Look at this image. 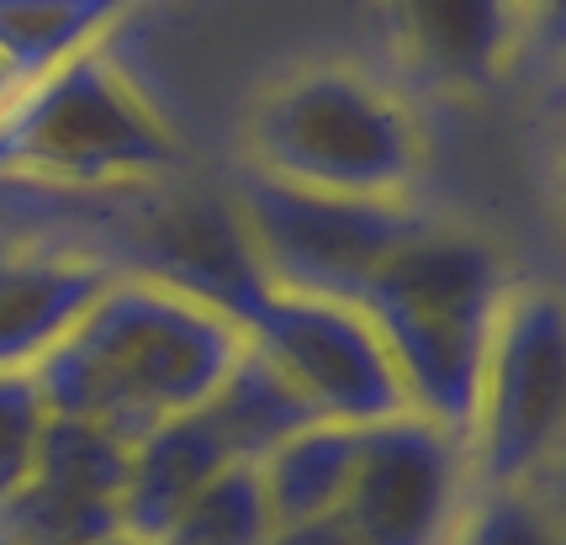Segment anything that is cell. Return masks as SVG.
<instances>
[{
    "label": "cell",
    "instance_id": "obj_1",
    "mask_svg": "<svg viewBox=\"0 0 566 545\" xmlns=\"http://www.w3.org/2000/svg\"><path fill=\"white\" fill-rule=\"evenodd\" d=\"M244 345V328L191 297L117 275L27 376L53 419L101 423L123 446H138L165 419L197 413Z\"/></svg>",
    "mask_w": 566,
    "mask_h": 545
},
{
    "label": "cell",
    "instance_id": "obj_2",
    "mask_svg": "<svg viewBox=\"0 0 566 545\" xmlns=\"http://www.w3.org/2000/svg\"><path fill=\"white\" fill-rule=\"evenodd\" d=\"M355 307L392 355L408 413L471 446L482 371L503 313V275L493 249L467 233L423 228L419 239H408L370 271Z\"/></svg>",
    "mask_w": 566,
    "mask_h": 545
},
{
    "label": "cell",
    "instance_id": "obj_3",
    "mask_svg": "<svg viewBox=\"0 0 566 545\" xmlns=\"http://www.w3.org/2000/svg\"><path fill=\"white\" fill-rule=\"evenodd\" d=\"M170 127L101 53H74L0 106V175L127 186L170 170Z\"/></svg>",
    "mask_w": 566,
    "mask_h": 545
},
{
    "label": "cell",
    "instance_id": "obj_4",
    "mask_svg": "<svg viewBox=\"0 0 566 545\" xmlns=\"http://www.w3.org/2000/svg\"><path fill=\"white\" fill-rule=\"evenodd\" d=\"M260 175L339 197H397L419 165L413 127L355 75H302L254 117Z\"/></svg>",
    "mask_w": 566,
    "mask_h": 545
},
{
    "label": "cell",
    "instance_id": "obj_5",
    "mask_svg": "<svg viewBox=\"0 0 566 545\" xmlns=\"http://www.w3.org/2000/svg\"><path fill=\"white\" fill-rule=\"evenodd\" d=\"M233 212L275 292L323 302H355L370 271L423 233L397 197H339L271 175H249Z\"/></svg>",
    "mask_w": 566,
    "mask_h": 545
},
{
    "label": "cell",
    "instance_id": "obj_6",
    "mask_svg": "<svg viewBox=\"0 0 566 545\" xmlns=\"http://www.w3.org/2000/svg\"><path fill=\"white\" fill-rule=\"evenodd\" d=\"M566 408V323L562 302L530 292L497 313L482 402L471 440L493 488H524L562 434Z\"/></svg>",
    "mask_w": 566,
    "mask_h": 545
},
{
    "label": "cell",
    "instance_id": "obj_7",
    "mask_svg": "<svg viewBox=\"0 0 566 545\" xmlns=\"http://www.w3.org/2000/svg\"><path fill=\"white\" fill-rule=\"evenodd\" d=\"M249 345H260L281 371L307 392L323 423L370 429L408 413L392 355L381 349L376 328L355 302H323L275 292L271 307L254 318Z\"/></svg>",
    "mask_w": 566,
    "mask_h": 545
},
{
    "label": "cell",
    "instance_id": "obj_8",
    "mask_svg": "<svg viewBox=\"0 0 566 545\" xmlns=\"http://www.w3.org/2000/svg\"><path fill=\"white\" fill-rule=\"evenodd\" d=\"M461 440L419 413L360 429L339 520L360 545H450L461 524Z\"/></svg>",
    "mask_w": 566,
    "mask_h": 545
},
{
    "label": "cell",
    "instance_id": "obj_9",
    "mask_svg": "<svg viewBox=\"0 0 566 545\" xmlns=\"http://www.w3.org/2000/svg\"><path fill=\"white\" fill-rule=\"evenodd\" d=\"M133 254L144 260V281H159V286L191 297L207 313L228 318L233 328H244V339L254 318L275 297L271 275H265L244 223H239V212L228 201L197 197L154 212L138 228Z\"/></svg>",
    "mask_w": 566,
    "mask_h": 545
},
{
    "label": "cell",
    "instance_id": "obj_10",
    "mask_svg": "<svg viewBox=\"0 0 566 545\" xmlns=\"http://www.w3.org/2000/svg\"><path fill=\"white\" fill-rule=\"evenodd\" d=\"M117 281V271L96 254H6L0 260V371H32L96 297Z\"/></svg>",
    "mask_w": 566,
    "mask_h": 545
},
{
    "label": "cell",
    "instance_id": "obj_11",
    "mask_svg": "<svg viewBox=\"0 0 566 545\" xmlns=\"http://www.w3.org/2000/svg\"><path fill=\"white\" fill-rule=\"evenodd\" d=\"M228 461L218 429L207 423V413H180L165 419L154 434H144L133 446V467H127V488L117 497L123 509V535L138 545H165L175 520L191 509V497L218 476Z\"/></svg>",
    "mask_w": 566,
    "mask_h": 545
},
{
    "label": "cell",
    "instance_id": "obj_12",
    "mask_svg": "<svg viewBox=\"0 0 566 545\" xmlns=\"http://www.w3.org/2000/svg\"><path fill=\"white\" fill-rule=\"evenodd\" d=\"M201 413L218 429L228 461H244V467H260L275 446H286L292 434L323 423V413L307 402V392L260 345L239 349V360L228 366L218 392L201 402Z\"/></svg>",
    "mask_w": 566,
    "mask_h": 545
},
{
    "label": "cell",
    "instance_id": "obj_13",
    "mask_svg": "<svg viewBox=\"0 0 566 545\" xmlns=\"http://www.w3.org/2000/svg\"><path fill=\"white\" fill-rule=\"evenodd\" d=\"M397 27L429 75L482 85L514 38V0H392Z\"/></svg>",
    "mask_w": 566,
    "mask_h": 545
},
{
    "label": "cell",
    "instance_id": "obj_14",
    "mask_svg": "<svg viewBox=\"0 0 566 545\" xmlns=\"http://www.w3.org/2000/svg\"><path fill=\"white\" fill-rule=\"evenodd\" d=\"M355 455H360V429H349V423H313V429L292 434L286 446H275L260 461L275 530L339 514L349 476H355Z\"/></svg>",
    "mask_w": 566,
    "mask_h": 545
},
{
    "label": "cell",
    "instance_id": "obj_15",
    "mask_svg": "<svg viewBox=\"0 0 566 545\" xmlns=\"http://www.w3.org/2000/svg\"><path fill=\"white\" fill-rule=\"evenodd\" d=\"M123 11L127 0H0V70L17 85L43 80L74 53H91Z\"/></svg>",
    "mask_w": 566,
    "mask_h": 545
},
{
    "label": "cell",
    "instance_id": "obj_16",
    "mask_svg": "<svg viewBox=\"0 0 566 545\" xmlns=\"http://www.w3.org/2000/svg\"><path fill=\"white\" fill-rule=\"evenodd\" d=\"M0 535L11 545H106L123 535V509L27 476L0 503Z\"/></svg>",
    "mask_w": 566,
    "mask_h": 545
},
{
    "label": "cell",
    "instance_id": "obj_17",
    "mask_svg": "<svg viewBox=\"0 0 566 545\" xmlns=\"http://www.w3.org/2000/svg\"><path fill=\"white\" fill-rule=\"evenodd\" d=\"M127 467H133V446H123L117 434H106L101 423L53 419L49 413L43 440H38L32 476L49 482V488H64V493H85V497L117 503L127 488Z\"/></svg>",
    "mask_w": 566,
    "mask_h": 545
},
{
    "label": "cell",
    "instance_id": "obj_18",
    "mask_svg": "<svg viewBox=\"0 0 566 545\" xmlns=\"http://www.w3.org/2000/svg\"><path fill=\"white\" fill-rule=\"evenodd\" d=\"M271 503H265V482L260 467H222L197 497L191 509L175 520L165 545H265L271 541Z\"/></svg>",
    "mask_w": 566,
    "mask_h": 545
},
{
    "label": "cell",
    "instance_id": "obj_19",
    "mask_svg": "<svg viewBox=\"0 0 566 545\" xmlns=\"http://www.w3.org/2000/svg\"><path fill=\"white\" fill-rule=\"evenodd\" d=\"M49 408L27 371H0V503L32 476Z\"/></svg>",
    "mask_w": 566,
    "mask_h": 545
},
{
    "label": "cell",
    "instance_id": "obj_20",
    "mask_svg": "<svg viewBox=\"0 0 566 545\" xmlns=\"http://www.w3.org/2000/svg\"><path fill=\"white\" fill-rule=\"evenodd\" d=\"M455 545H562L556 520L530 488H493L488 503L461 524Z\"/></svg>",
    "mask_w": 566,
    "mask_h": 545
},
{
    "label": "cell",
    "instance_id": "obj_21",
    "mask_svg": "<svg viewBox=\"0 0 566 545\" xmlns=\"http://www.w3.org/2000/svg\"><path fill=\"white\" fill-rule=\"evenodd\" d=\"M265 545H360V541L345 530L339 514H328V520H307V524H281V530H271Z\"/></svg>",
    "mask_w": 566,
    "mask_h": 545
},
{
    "label": "cell",
    "instance_id": "obj_22",
    "mask_svg": "<svg viewBox=\"0 0 566 545\" xmlns=\"http://www.w3.org/2000/svg\"><path fill=\"white\" fill-rule=\"evenodd\" d=\"M11 91H17V80H11V75H6V70H0V106L11 101Z\"/></svg>",
    "mask_w": 566,
    "mask_h": 545
},
{
    "label": "cell",
    "instance_id": "obj_23",
    "mask_svg": "<svg viewBox=\"0 0 566 545\" xmlns=\"http://www.w3.org/2000/svg\"><path fill=\"white\" fill-rule=\"evenodd\" d=\"M106 545H138V541H127V535H117V541H106Z\"/></svg>",
    "mask_w": 566,
    "mask_h": 545
},
{
    "label": "cell",
    "instance_id": "obj_24",
    "mask_svg": "<svg viewBox=\"0 0 566 545\" xmlns=\"http://www.w3.org/2000/svg\"><path fill=\"white\" fill-rule=\"evenodd\" d=\"M0 545H11V541H6V535H0Z\"/></svg>",
    "mask_w": 566,
    "mask_h": 545
}]
</instances>
